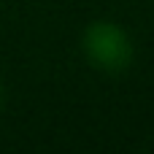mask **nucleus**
Wrapping results in <instances>:
<instances>
[{"mask_svg":"<svg viewBox=\"0 0 154 154\" xmlns=\"http://www.w3.org/2000/svg\"><path fill=\"white\" fill-rule=\"evenodd\" d=\"M0 106H3V84H0Z\"/></svg>","mask_w":154,"mask_h":154,"instance_id":"nucleus-2","label":"nucleus"},{"mask_svg":"<svg viewBox=\"0 0 154 154\" xmlns=\"http://www.w3.org/2000/svg\"><path fill=\"white\" fill-rule=\"evenodd\" d=\"M84 54L103 73H125L133 62V41L114 22H92L84 30Z\"/></svg>","mask_w":154,"mask_h":154,"instance_id":"nucleus-1","label":"nucleus"}]
</instances>
